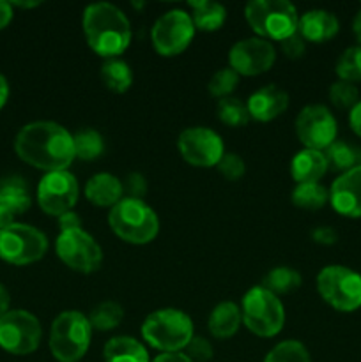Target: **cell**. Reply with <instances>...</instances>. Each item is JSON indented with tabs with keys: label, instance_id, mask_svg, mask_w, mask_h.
Wrapping results in <instances>:
<instances>
[{
	"label": "cell",
	"instance_id": "obj_1",
	"mask_svg": "<svg viewBox=\"0 0 361 362\" xmlns=\"http://www.w3.org/2000/svg\"><path fill=\"white\" fill-rule=\"evenodd\" d=\"M14 151L21 161L50 172L66 170L74 159L73 134L57 122L35 120L20 129L14 138Z\"/></svg>",
	"mask_w": 361,
	"mask_h": 362
},
{
	"label": "cell",
	"instance_id": "obj_2",
	"mask_svg": "<svg viewBox=\"0 0 361 362\" xmlns=\"http://www.w3.org/2000/svg\"><path fill=\"white\" fill-rule=\"evenodd\" d=\"M84 32L88 46L105 59H117L131 42L126 14L108 2L91 4L84 13Z\"/></svg>",
	"mask_w": 361,
	"mask_h": 362
},
{
	"label": "cell",
	"instance_id": "obj_3",
	"mask_svg": "<svg viewBox=\"0 0 361 362\" xmlns=\"http://www.w3.org/2000/svg\"><path fill=\"white\" fill-rule=\"evenodd\" d=\"M142 336L149 345L163 354L180 352L193 338V322L180 310H158L145 318Z\"/></svg>",
	"mask_w": 361,
	"mask_h": 362
},
{
	"label": "cell",
	"instance_id": "obj_4",
	"mask_svg": "<svg viewBox=\"0 0 361 362\" xmlns=\"http://www.w3.org/2000/svg\"><path fill=\"white\" fill-rule=\"evenodd\" d=\"M117 237L130 244H149L159 232V219L144 200L122 198L108 214Z\"/></svg>",
	"mask_w": 361,
	"mask_h": 362
},
{
	"label": "cell",
	"instance_id": "obj_5",
	"mask_svg": "<svg viewBox=\"0 0 361 362\" xmlns=\"http://www.w3.org/2000/svg\"><path fill=\"white\" fill-rule=\"evenodd\" d=\"M248 25L262 39L283 41L297 32V9L287 0H253L244 9Z\"/></svg>",
	"mask_w": 361,
	"mask_h": 362
},
{
	"label": "cell",
	"instance_id": "obj_6",
	"mask_svg": "<svg viewBox=\"0 0 361 362\" xmlns=\"http://www.w3.org/2000/svg\"><path fill=\"white\" fill-rule=\"evenodd\" d=\"M92 327L80 311H64L53 320L50 350L59 362H78L91 345Z\"/></svg>",
	"mask_w": 361,
	"mask_h": 362
},
{
	"label": "cell",
	"instance_id": "obj_7",
	"mask_svg": "<svg viewBox=\"0 0 361 362\" xmlns=\"http://www.w3.org/2000/svg\"><path fill=\"white\" fill-rule=\"evenodd\" d=\"M241 317L250 332L260 338H273L285 324V311L278 296L264 286H253L243 297Z\"/></svg>",
	"mask_w": 361,
	"mask_h": 362
},
{
	"label": "cell",
	"instance_id": "obj_8",
	"mask_svg": "<svg viewBox=\"0 0 361 362\" xmlns=\"http://www.w3.org/2000/svg\"><path fill=\"white\" fill-rule=\"evenodd\" d=\"M319 296L335 310L350 313L361 308V276L343 265H328L317 276Z\"/></svg>",
	"mask_w": 361,
	"mask_h": 362
},
{
	"label": "cell",
	"instance_id": "obj_9",
	"mask_svg": "<svg viewBox=\"0 0 361 362\" xmlns=\"http://www.w3.org/2000/svg\"><path fill=\"white\" fill-rule=\"evenodd\" d=\"M48 251V239L30 225L14 223L0 230V258L13 265H28L41 260Z\"/></svg>",
	"mask_w": 361,
	"mask_h": 362
},
{
	"label": "cell",
	"instance_id": "obj_10",
	"mask_svg": "<svg viewBox=\"0 0 361 362\" xmlns=\"http://www.w3.org/2000/svg\"><path fill=\"white\" fill-rule=\"evenodd\" d=\"M41 343V324L25 310H11L0 318V346L13 356H28Z\"/></svg>",
	"mask_w": 361,
	"mask_h": 362
},
{
	"label": "cell",
	"instance_id": "obj_11",
	"mask_svg": "<svg viewBox=\"0 0 361 362\" xmlns=\"http://www.w3.org/2000/svg\"><path fill=\"white\" fill-rule=\"evenodd\" d=\"M195 35V25L186 11L173 9L161 14L151 30L152 45L163 57L183 53Z\"/></svg>",
	"mask_w": 361,
	"mask_h": 362
},
{
	"label": "cell",
	"instance_id": "obj_12",
	"mask_svg": "<svg viewBox=\"0 0 361 362\" xmlns=\"http://www.w3.org/2000/svg\"><path fill=\"white\" fill-rule=\"evenodd\" d=\"M60 260L73 271L81 274L96 272L103 264V251L99 244L85 230H69L60 232L55 244Z\"/></svg>",
	"mask_w": 361,
	"mask_h": 362
},
{
	"label": "cell",
	"instance_id": "obj_13",
	"mask_svg": "<svg viewBox=\"0 0 361 362\" xmlns=\"http://www.w3.org/2000/svg\"><path fill=\"white\" fill-rule=\"evenodd\" d=\"M78 193H80V187L73 173L67 170L50 172L42 177L38 186V204L42 212L60 218L66 212L73 211Z\"/></svg>",
	"mask_w": 361,
	"mask_h": 362
},
{
	"label": "cell",
	"instance_id": "obj_14",
	"mask_svg": "<svg viewBox=\"0 0 361 362\" xmlns=\"http://www.w3.org/2000/svg\"><path fill=\"white\" fill-rule=\"evenodd\" d=\"M336 119L326 106H304L296 119V133L304 148L324 152L336 140Z\"/></svg>",
	"mask_w": 361,
	"mask_h": 362
},
{
	"label": "cell",
	"instance_id": "obj_15",
	"mask_svg": "<svg viewBox=\"0 0 361 362\" xmlns=\"http://www.w3.org/2000/svg\"><path fill=\"white\" fill-rule=\"evenodd\" d=\"M180 156L186 163L200 168L216 166L225 154L223 140L207 127H188L177 140Z\"/></svg>",
	"mask_w": 361,
	"mask_h": 362
},
{
	"label": "cell",
	"instance_id": "obj_16",
	"mask_svg": "<svg viewBox=\"0 0 361 362\" xmlns=\"http://www.w3.org/2000/svg\"><path fill=\"white\" fill-rule=\"evenodd\" d=\"M276 59V49L268 39L248 37L230 48L229 62L237 74L257 76L271 69Z\"/></svg>",
	"mask_w": 361,
	"mask_h": 362
},
{
	"label": "cell",
	"instance_id": "obj_17",
	"mask_svg": "<svg viewBox=\"0 0 361 362\" xmlns=\"http://www.w3.org/2000/svg\"><path fill=\"white\" fill-rule=\"evenodd\" d=\"M329 202L340 216L361 218V166L340 173L329 189Z\"/></svg>",
	"mask_w": 361,
	"mask_h": 362
},
{
	"label": "cell",
	"instance_id": "obj_18",
	"mask_svg": "<svg viewBox=\"0 0 361 362\" xmlns=\"http://www.w3.org/2000/svg\"><path fill=\"white\" fill-rule=\"evenodd\" d=\"M250 119L258 122H269L282 115L289 106V95L276 85H265L250 95L246 103Z\"/></svg>",
	"mask_w": 361,
	"mask_h": 362
},
{
	"label": "cell",
	"instance_id": "obj_19",
	"mask_svg": "<svg viewBox=\"0 0 361 362\" xmlns=\"http://www.w3.org/2000/svg\"><path fill=\"white\" fill-rule=\"evenodd\" d=\"M338 27V20L333 13L324 9H311L299 18L297 32L304 41L326 42L335 37Z\"/></svg>",
	"mask_w": 361,
	"mask_h": 362
},
{
	"label": "cell",
	"instance_id": "obj_20",
	"mask_svg": "<svg viewBox=\"0 0 361 362\" xmlns=\"http://www.w3.org/2000/svg\"><path fill=\"white\" fill-rule=\"evenodd\" d=\"M328 168L329 165L324 152L314 148H303L290 161V175L297 184L319 182Z\"/></svg>",
	"mask_w": 361,
	"mask_h": 362
},
{
	"label": "cell",
	"instance_id": "obj_21",
	"mask_svg": "<svg viewBox=\"0 0 361 362\" xmlns=\"http://www.w3.org/2000/svg\"><path fill=\"white\" fill-rule=\"evenodd\" d=\"M122 194V180L110 173H96L85 184V198L98 207H115Z\"/></svg>",
	"mask_w": 361,
	"mask_h": 362
},
{
	"label": "cell",
	"instance_id": "obj_22",
	"mask_svg": "<svg viewBox=\"0 0 361 362\" xmlns=\"http://www.w3.org/2000/svg\"><path fill=\"white\" fill-rule=\"evenodd\" d=\"M241 322H243V317H241L239 306L230 303V300H225L212 310L207 327L216 339H229L236 334Z\"/></svg>",
	"mask_w": 361,
	"mask_h": 362
},
{
	"label": "cell",
	"instance_id": "obj_23",
	"mask_svg": "<svg viewBox=\"0 0 361 362\" xmlns=\"http://www.w3.org/2000/svg\"><path fill=\"white\" fill-rule=\"evenodd\" d=\"M105 362H151L145 346L131 336H117L105 345Z\"/></svg>",
	"mask_w": 361,
	"mask_h": 362
},
{
	"label": "cell",
	"instance_id": "obj_24",
	"mask_svg": "<svg viewBox=\"0 0 361 362\" xmlns=\"http://www.w3.org/2000/svg\"><path fill=\"white\" fill-rule=\"evenodd\" d=\"M0 207L13 214L14 218L30 207V193H28L27 182L20 177H11L4 180L0 186Z\"/></svg>",
	"mask_w": 361,
	"mask_h": 362
},
{
	"label": "cell",
	"instance_id": "obj_25",
	"mask_svg": "<svg viewBox=\"0 0 361 362\" xmlns=\"http://www.w3.org/2000/svg\"><path fill=\"white\" fill-rule=\"evenodd\" d=\"M190 6L193 9L190 16L198 30L214 32L225 23L227 9L222 4L211 2V0H195V2H190Z\"/></svg>",
	"mask_w": 361,
	"mask_h": 362
},
{
	"label": "cell",
	"instance_id": "obj_26",
	"mask_svg": "<svg viewBox=\"0 0 361 362\" xmlns=\"http://www.w3.org/2000/svg\"><path fill=\"white\" fill-rule=\"evenodd\" d=\"M328 159L329 168L336 170L340 173H345L349 170L361 166V148L356 145H350L347 141L335 140L324 151Z\"/></svg>",
	"mask_w": 361,
	"mask_h": 362
},
{
	"label": "cell",
	"instance_id": "obj_27",
	"mask_svg": "<svg viewBox=\"0 0 361 362\" xmlns=\"http://www.w3.org/2000/svg\"><path fill=\"white\" fill-rule=\"evenodd\" d=\"M101 80L108 90L122 94L133 83V73L124 60L106 59L101 67Z\"/></svg>",
	"mask_w": 361,
	"mask_h": 362
},
{
	"label": "cell",
	"instance_id": "obj_28",
	"mask_svg": "<svg viewBox=\"0 0 361 362\" xmlns=\"http://www.w3.org/2000/svg\"><path fill=\"white\" fill-rule=\"evenodd\" d=\"M303 283L299 272L292 267H275L268 276L264 278V288L273 292L275 296H282V293H292Z\"/></svg>",
	"mask_w": 361,
	"mask_h": 362
},
{
	"label": "cell",
	"instance_id": "obj_29",
	"mask_svg": "<svg viewBox=\"0 0 361 362\" xmlns=\"http://www.w3.org/2000/svg\"><path fill=\"white\" fill-rule=\"evenodd\" d=\"M329 200V191L319 182L297 184L292 191V204L306 211H317Z\"/></svg>",
	"mask_w": 361,
	"mask_h": 362
},
{
	"label": "cell",
	"instance_id": "obj_30",
	"mask_svg": "<svg viewBox=\"0 0 361 362\" xmlns=\"http://www.w3.org/2000/svg\"><path fill=\"white\" fill-rule=\"evenodd\" d=\"M74 158L81 161H94L105 152V140L94 129H81L73 134Z\"/></svg>",
	"mask_w": 361,
	"mask_h": 362
},
{
	"label": "cell",
	"instance_id": "obj_31",
	"mask_svg": "<svg viewBox=\"0 0 361 362\" xmlns=\"http://www.w3.org/2000/svg\"><path fill=\"white\" fill-rule=\"evenodd\" d=\"M122 318L124 310L120 308V304L106 300V303L98 304L91 311L88 324H91L92 329H98V331H112V329H115L122 322Z\"/></svg>",
	"mask_w": 361,
	"mask_h": 362
},
{
	"label": "cell",
	"instance_id": "obj_32",
	"mask_svg": "<svg viewBox=\"0 0 361 362\" xmlns=\"http://www.w3.org/2000/svg\"><path fill=\"white\" fill-rule=\"evenodd\" d=\"M216 112H218V119L230 127L246 126L248 120H250L248 106L237 98H232V95L219 99Z\"/></svg>",
	"mask_w": 361,
	"mask_h": 362
},
{
	"label": "cell",
	"instance_id": "obj_33",
	"mask_svg": "<svg viewBox=\"0 0 361 362\" xmlns=\"http://www.w3.org/2000/svg\"><path fill=\"white\" fill-rule=\"evenodd\" d=\"M336 74L343 81H361V45L350 46L336 62Z\"/></svg>",
	"mask_w": 361,
	"mask_h": 362
},
{
	"label": "cell",
	"instance_id": "obj_34",
	"mask_svg": "<svg viewBox=\"0 0 361 362\" xmlns=\"http://www.w3.org/2000/svg\"><path fill=\"white\" fill-rule=\"evenodd\" d=\"M264 362H311L310 354H308L306 346L299 341H289L278 343L271 352L268 354Z\"/></svg>",
	"mask_w": 361,
	"mask_h": 362
},
{
	"label": "cell",
	"instance_id": "obj_35",
	"mask_svg": "<svg viewBox=\"0 0 361 362\" xmlns=\"http://www.w3.org/2000/svg\"><path fill=\"white\" fill-rule=\"evenodd\" d=\"M237 83H239V74H237L232 67H225V69H219L212 74V78L209 80L207 88L214 98L223 99L230 98V94L236 90Z\"/></svg>",
	"mask_w": 361,
	"mask_h": 362
},
{
	"label": "cell",
	"instance_id": "obj_36",
	"mask_svg": "<svg viewBox=\"0 0 361 362\" xmlns=\"http://www.w3.org/2000/svg\"><path fill=\"white\" fill-rule=\"evenodd\" d=\"M329 99H331V103L336 108L353 110L357 105V101H360V90L350 81L340 80L329 87Z\"/></svg>",
	"mask_w": 361,
	"mask_h": 362
},
{
	"label": "cell",
	"instance_id": "obj_37",
	"mask_svg": "<svg viewBox=\"0 0 361 362\" xmlns=\"http://www.w3.org/2000/svg\"><path fill=\"white\" fill-rule=\"evenodd\" d=\"M216 168H218V172L222 173L227 180H237L244 175L246 165H244L241 156L234 154V152H229V154H223V158L219 159Z\"/></svg>",
	"mask_w": 361,
	"mask_h": 362
},
{
	"label": "cell",
	"instance_id": "obj_38",
	"mask_svg": "<svg viewBox=\"0 0 361 362\" xmlns=\"http://www.w3.org/2000/svg\"><path fill=\"white\" fill-rule=\"evenodd\" d=\"M186 352H188L186 356L193 362L195 361L205 362L212 357V346L211 343H209L205 338H202V336H193L191 341L188 343Z\"/></svg>",
	"mask_w": 361,
	"mask_h": 362
},
{
	"label": "cell",
	"instance_id": "obj_39",
	"mask_svg": "<svg viewBox=\"0 0 361 362\" xmlns=\"http://www.w3.org/2000/svg\"><path fill=\"white\" fill-rule=\"evenodd\" d=\"M122 189L126 191V198H133V200H142L147 193V180L144 179L142 173H130V175L124 179Z\"/></svg>",
	"mask_w": 361,
	"mask_h": 362
},
{
	"label": "cell",
	"instance_id": "obj_40",
	"mask_svg": "<svg viewBox=\"0 0 361 362\" xmlns=\"http://www.w3.org/2000/svg\"><path fill=\"white\" fill-rule=\"evenodd\" d=\"M280 45H282V52L285 53V57H289V59H299V57H303L304 49H306V41L301 37L299 32H296V34H292L290 37L280 41Z\"/></svg>",
	"mask_w": 361,
	"mask_h": 362
},
{
	"label": "cell",
	"instance_id": "obj_41",
	"mask_svg": "<svg viewBox=\"0 0 361 362\" xmlns=\"http://www.w3.org/2000/svg\"><path fill=\"white\" fill-rule=\"evenodd\" d=\"M311 239L317 244H322V246H333L338 240V233L333 228H329V226H317L311 232Z\"/></svg>",
	"mask_w": 361,
	"mask_h": 362
},
{
	"label": "cell",
	"instance_id": "obj_42",
	"mask_svg": "<svg viewBox=\"0 0 361 362\" xmlns=\"http://www.w3.org/2000/svg\"><path fill=\"white\" fill-rule=\"evenodd\" d=\"M59 226L60 232H69V230H78L81 228V218L76 214V212L69 211L66 214H62L59 218Z\"/></svg>",
	"mask_w": 361,
	"mask_h": 362
},
{
	"label": "cell",
	"instance_id": "obj_43",
	"mask_svg": "<svg viewBox=\"0 0 361 362\" xmlns=\"http://www.w3.org/2000/svg\"><path fill=\"white\" fill-rule=\"evenodd\" d=\"M349 124H350V127H353L354 133H356L357 136H361V99L357 101V105L350 110Z\"/></svg>",
	"mask_w": 361,
	"mask_h": 362
},
{
	"label": "cell",
	"instance_id": "obj_44",
	"mask_svg": "<svg viewBox=\"0 0 361 362\" xmlns=\"http://www.w3.org/2000/svg\"><path fill=\"white\" fill-rule=\"evenodd\" d=\"M11 20H13V6L9 2L0 0V30L6 28L11 23Z\"/></svg>",
	"mask_w": 361,
	"mask_h": 362
},
{
	"label": "cell",
	"instance_id": "obj_45",
	"mask_svg": "<svg viewBox=\"0 0 361 362\" xmlns=\"http://www.w3.org/2000/svg\"><path fill=\"white\" fill-rule=\"evenodd\" d=\"M152 362H193L186 354L173 352V354H161V356L156 357Z\"/></svg>",
	"mask_w": 361,
	"mask_h": 362
},
{
	"label": "cell",
	"instance_id": "obj_46",
	"mask_svg": "<svg viewBox=\"0 0 361 362\" xmlns=\"http://www.w3.org/2000/svg\"><path fill=\"white\" fill-rule=\"evenodd\" d=\"M9 304H11V297L9 292L4 285H0V318L9 311Z\"/></svg>",
	"mask_w": 361,
	"mask_h": 362
},
{
	"label": "cell",
	"instance_id": "obj_47",
	"mask_svg": "<svg viewBox=\"0 0 361 362\" xmlns=\"http://www.w3.org/2000/svg\"><path fill=\"white\" fill-rule=\"evenodd\" d=\"M7 99H9V83L4 74H0V110L6 106Z\"/></svg>",
	"mask_w": 361,
	"mask_h": 362
},
{
	"label": "cell",
	"instance_id": "obj_48",
	"mask_svg": "<svg viewBox=\"0 0 361 362\" xmlns=\"http://www.w3.org/2000/svg\"><path fill=\"white\" fill-rule=\"evenodd\" d=\"M353 30H354V35H356V39L360 41V45H361V9L357 11V14L354 16Z\"/></svg>",
	"mask_w": 361,
	"mask_h": 362
},
{
	"label": "cell",
	"instance_id": "obj_49",
	"mask_svg": "<svg viewBox=\"0 0 361 362\" xmlns=\"http://www.w3.org/2000/svg\"><path fill=\"white\" fill-rule=\"evenodd\" d=\"M11 6L23 7V9H30V7H38L41 2H9Z\"/></svg>",
	"mask_w": 361,
	"mask_h": 362
}]
</instances>
